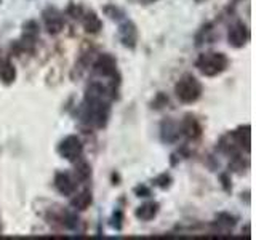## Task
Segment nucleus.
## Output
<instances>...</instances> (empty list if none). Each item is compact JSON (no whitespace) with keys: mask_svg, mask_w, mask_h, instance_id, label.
Returning <instances> with one entry per match:
<instances>
[{"mask_svg":"<svg viewBox=\"0 0 256 240\" xmlns=\"http://www.w3.org/2000/svg\"><path fill=\"white\" fill-rule=\"evenodd\" d=\"M229 66V58L220 52H205L197 58L196 68L206 77H214L222 74Z\"/></svg>","mask_w":256,"mask_h":240,"instance_id":"1","label":"nucleus"},{"mask_svg":"<svg viewBox=\"0 0 256 240\" xmlns=\"http://www.w3.org/2000/svg\"><path fill=\"white\" fill-rule=\"evenodd\" d=\"M174 93L181 102L192 104L202 96V84L192 74H184L174 85Z\"/></svg>","mask_w":256,"mask_h":240,"instance_id":"2","label":"nucleus"},{"mask_svg":"<svg viewBox=\"0 0 256 240\" xmlns=\"http://www.w3.org/2000/svg\"><path fill=\"white\" fill-rule=\"evenodd\" d=\"M56 150H58V154L62 158L69 160V162H77L84 154V146H82V141H80L76 134H69L58 144V149Z\"/></svg>","mask_w":256,"mask_h":240,"instance_id":"3","label":"nucleus"},{"mask_svg":"<svg viewBox=\"0 0 256 240\" xmlns=\"http://www.w3.org/2000/svg\"><path fill=\"white\" fill-rule=\"evenodd\" d=\"M44 16V22L45 28L50 34H60L64 28V16L60 10H56L54 6H48L46 10H44L42 13Z\"/></svg>","mask_w":256,"mask_h":240,"instance_id":"4","label":"nucleus"},{"mask_svg":"<svg viewBox=\"0 0 256 240\" xmlns=\"http://www.w3.org/2000/svg\"><path fill=\"white\" fill-rule=\"evenodd\" d=\"M93 69L96 74L101 77H112V76H116V72H117V61L112 54L102 53L96 58Z\"/></svg>","mask_w":256,"mask_h":240,"instance_id":"5","label":"nucleus"},{"mask_svg":"<svg viewBox=\"0 0 256 240\" xmlns=\"http://www.w3.org/2000/svg\"><path fill=\"white\" fill-rule=\"evenodd\" d=\"M118 37L124 46L134 48L138 44V28H136V24L130 20L124 21L118 28Z\"/></svg>","mask_w":256,"mask_h":240,"instance_id":"6","label":"nucleus"},{"mask_svg":"<svg viewBox=\"0 0 256 240\" xmlns=\"http://www.w3.org/2000/svg\"><path fill=\"white\" fill-rule=\"evenodd\" d=\"M228 40H229V45L234 46V48H242L248 40H250V30L245 26L244 22H236L234 26L229 29V34H228Z\"/></svg>","mask_w":256,"mask_h":240,"instance_id":"7","label":"nucleus"},{"mask_svg":"<svg viewBox=\"0 0 256 240\" xmlns=\"http://www.w3.org/2000/svg\"><path fill=\"white\" fill-rule=\"evenodd\" d=\"M54 188L62 196H74L77 189V180H74L66 172H60L54 176Z\"/></svg>","mask_w":256,"mask_h":240,"instance_id":"8","label":"nucleus"},{"mask_svg":"<svg viewBox=\"0 0 256 240\" xmlns=\"http://www.w3.org/2000/svg\"><path fill=\"white\" fill-rule=\"evenodd\" d=\"M160 132H162V133H160V134H162V141L168 142V144L176 142L180 140V136H181L180 124L174 122V120H172V118L164 120L162 126H160Z\"/></svg>","mask_w":256,"mask_h":240,"instance_id":"9","label":"nucleus"},{"mask_svg":"<svg viewBox=\"0 0 256 240\" xmlns=\"http://www.w3.org/2000/svg\"><path fill=\"white\" fill-rule=\"evenodd\" d=\"M180 130H181V134L188 136L190 140H196L202 134V126L197 122V118L190 114L182 118V122L180 124Z\"/></svg>","mask_w":256,"mask_h":240,"instance_id":"10","label":"nucleus"},{"mask_svg":"<svg viewBox=\"0 0 256 240\" xmlns=\"http://www.w3.org/2000/svg\"><path fill=\"white\" fill-rule=\"evenodd\" d=\"M82 24H84V29L86 32H90V34H96V32H100L101 28H102V21L98 14H96L93 10L86 12L82 14Z\"/></svg>","mask_w":256,"mask_h":240,"instance_id":"11","label":"nucleus"},{"mask_svg":"<svg viewBox=\"0 0 256 240\" xmlns=\"http://www.w3.org/2000/svg\"><path fill=\"white\" fill-rule=\"evenodd\" d=\"M158 204L157 202H146V204H142L141 206L136 208V218L141 220V221H150V220H154L157 213H158Z\"/></svg>","mask_w":256,"mask_h":240,"instance_id":"12","label":"nucleus"},{"mask_svg":"<svg viewBox=\"0 0 256 240\" xmlns=\"http://www.w3.org/2000/svg\"><path fill=\"white\" fill-rule=\"evenodd\" d=\"M232 140H234V142L238 148L244 149V146H245L246 150L250 149V125L240 126L236 132H232Z\"/></svg>","mask_w":256,"mask_h":240,"instance_id":"13","label":"nucleus"},{"mask_svg":"<svg viewBox=\"0 0 256 240\" xmlns=\"http://www.w3.org/2000/svg\"><path fill=\"white\" fill-rule=\"evenodd\" d=\"M92 200H93L92 192L88 190V189H85V190H82L80 194H77L74 198L70 200V205L74 206L76 210L84 212V210H86V208L92 205Z\"/></svg>","mask_w":256,"mask_h":240,"instance_id":"14","label":"nucleus"},{"mask_svg":"<svg viewBox=\"0 0 256 240\" xmlns=\"http://www.w3.org/2000/svg\"><path fill=\"white\" fill-rule=\"evenodd\" d=\"M0 78L4 80V84H12L16 78V69L10 61H2L0 62Z\"/></svg>","mask_w":256,"mask_h":240,"instance_id":"15","label":"nucleus"},{"mask_svg":"<svg viewBox=\"0 0 256 240\" xmlns=\"http://www.w3.org/2000/svg\"><path fill=\"white\" fill-rule=\"evenodd\" d=\"M74 176L77 181H86L88 178L92 176V168L84 160H77V165H76V172H74Z\"/></svg>","mask_w":256,"mask_h":240,"instance_id":"16","label":"nucleus"},{"mask_svg":"<svg viewBox=\"0 0 256 240\" xmlns=\"http://www.w3.org/2000/svg\"><path fill=\"white\" fill-rule=\"evenodd\" d=\"M37 36H38V26L36 21H28L24 24V38H26V42L34 44Z\"/></svg>","mask_w":256,"mask_h":240,"instance_id":"17","label":"nucleus"},{"mask_svg":"<svg viewBox=\"0 0 256 240\" xmlns=\"http://www.w3.org/2000/svg\"><path fill=\"white\" fill-rule=\"evenodd\" d=\"M102 12L106 13V16H109L110 20H117V21H120V20H124V18H125V12L122 10V8L116 6V5H106V6H104V10H102Z\"/></svg>","mask_w":256,"mask_h":240,"instance_id":"18","label":"nucleus"},{"mask_svg":"<svg viewBox=\"0 0 256 240\" xmlns=\"http://www.w3.org/2000/svg\"><path fill=\"white\" fill-rule=\"evenodd\" d=\"M170 182H172V178H170V174H166V173H162V174L157 176V178L154 180L156 186L162 188V189H166L168 186H170Z\"/></svg>","mask_w":256,"mask_h":240,"instance_id":"19","label":"nucleus"},{"mask_svg":"<svg viewBox=\"0 0 256 240\" xmlns=\"http://www.w3.org/2000/svg\"><path fill=\"white\" fill-rule=\"evenodd\" d=\"M68 14L69 16H72V18H82V14H84V8L80 6V5H77V4H70L69 6H68Z\"/></svg>","mask_w":256,"mask_h":240,"instance_id":"20","label":"nucleus"},{"mask_svg":"<svg viewBox=\"0 0 256 240\" xmlns=\"http://www.w3.org/2000/svg\"><path fill=\"white\" fill-rule=\"evenodd\" d=\"M218 222L220 224H224L226 228H234L236 226V218L230 214H226V213H221L218 216Z\"/></svg>","mask_w":256,"mask_h":240,"instance_id":"21","label":"nucleus"},{"mask_svg":"<svg viewBox=\"0 0 256 240\" xmlns=\"http://www.w3.org/2000/svg\"><path fill=\"white\" fill-rule=\"evenodd\" d=\"M122 220H124V213L122 212H116L114 213V216H112V228H116L117 230H120V229H122Z\"/></svg>","mask_w":256,"mask_h":240,"instance_id":"22","label":"nucleus"},{"mask_svg":"<svg viewBox=\"0 0 256 240\" xmlns=\"http://www.w3.org/2000/svg\"><path fill=\"white\" fill-rule=\"evenodd\" d=\"M166 102H168V98L164 94V93H158L157 94V98L152 101V108H156V109H160V108H164L166 106Z\"/></svg>","mask_w":256,"mask_h":240,"instance_id":"23","label":"nucleus"},{"mask_svg":"<svg viewBox=\"0 0 256 240\" xmlns=\"http://www.w3.org/2000/svg\"><path fill=\"white\" fill-rule=\"evenodd\" d=\"M133 192L138 197H149L150 196V189L148 186H144V184H140V186H136Z\"/></svg>","mask_w":256,"mask_h":240,"instance_id":"24","label":"nucleus"},{"mask_svg":"<svg viewBox=\"0 0 256 240\" xmlns=\"http://www.w3.org/2000/svg\"><path fill=\"white\" fill-rule=\"evenodd\" d=\"M148 2H157V0H148Z\"/></svg>","mask_w":256,"mask_h":240,"instance_id":"25","label":"nucleus"},{"mask_svg":"<svg viewBox=\"0 0 256 240\" xmlns=\"http://www.w3.org/2000/svg\"><path fill=\"white\" fill-rule=\"evenodd\" d=\"M196 2H204V0H196Z\"/></svg>","mask_w":256,"mask_h":240,"instance_id":"26","label":"nucleus"},{"mask_svg":"<svg viewBox=\"0 0 256 240\" xmlns=\"http://www.w3.org/2000/svg\"><path fill=\"white\" fill-rule=\"evenodd\" d=\"M0 4H2V0H0Z\"/></svg>","mask_w":256,"mask_h":240,"instance_id":"27","label":"nucleus"}]
</instances>
